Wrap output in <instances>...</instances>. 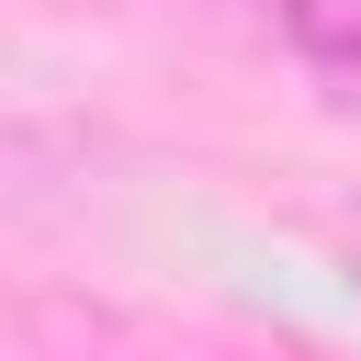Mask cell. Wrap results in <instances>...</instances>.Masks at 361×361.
I'll return each instance as SVG.
<instances>
[{
	"instance_id": "cell-1",
	"label": "cell",
	"mask_w": 361,
	"mask_h": 361,
	"mask_svg": "<svg viewBox=\"0 0 361 361\" xmlns=\"http://www.w3.org/2000/svg\"><path fill=\"white\" fill-rule=\"evenodd\" d=\"M259 11H271L327 79H361V0H259Z\"/></svg>"
},
{
	"instance_id": "cell-2",
	"label": "cell",
	"mask_w": 361,
	"mask_h": 361,
	"mask_svg": "<svg viewBox=\"0 0 361 361\" xmlns=\"http://www.w3.org/2000/svg\"><path fill=\"white\" fill-rule=\"evenodd\" d=\"M338 259H350V282H361V203L338 214Z\"/></svg>"
}]
</instances>
